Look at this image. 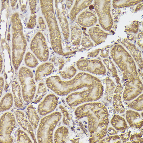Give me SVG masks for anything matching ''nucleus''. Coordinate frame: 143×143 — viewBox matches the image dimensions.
Wrapping results in <instances>:
<instances>
[{
	"label": "nucleus",
	"instance_id": "21",
	"mask_svg": "<svg viewBox=\"0 0 143 143\" xmlns=\"http://www.w3.org/2000/svg\"><path fill=\"white\" fill-rule=\"evenodd\" d=\"M141 2L140 0H114L113 5L114 8H119L133 5Z\"/></svg>",
	"mask_w": 143,
	"mask_h": 143
},
{
	"label": "nucleus",
	"instance_id": "6",
	"mask_svg": "<svg viewBox=\"0 0 143 143\" xmlns=\"http://www.w3.org/2000/svg\"><path fill=\"white\" fill-rule=\"evenodd\" d=\"M16 125L15 116L12 113L6 112L2 115L0 118V143H11L13 142L11 134Z\"/></svg>",
	"mask_w": 143,
	"mask_h": 143
},
{
	"label": "nucleus",
	"instance_id": "11",
	"mask_svg": "<svg viewBox=\"0 0 143 143\" xmlns=\"http://www.w3.org/2000/svg\"><path fill=\"white\" fill-rule=\"evenodd\" d=\"M31 48L40 61L44 62L48 60L49 51L44 42L33 41L31 44Z\"/></svg>",
	"mask_w": 143,
	"mask_h": 143
},
{
	"label": "nucleus",
	"instance_id": "33",
	"mask_svg": "<svg viewBox=\"0 0 143 143\" xmlns=\"http://www.w3.org/2000/svg\"><path fill=\"white\" fill-rule=\"evenodd\" d=\"M133 37V36L131 34L128 36V38L129 40H132Z\"/></svg>",
	"mask_w": 143,
	"mask_h": 143
},
{
	"label": "nucleus",
	"instance_id": "20",
	"mask_svg": "<svg viewBox=\"0 0 143 143\" xmlns=\"http://www.w3.org/2000/svg\"><path fill=\"white\" fill-rule=\"evenodd\" d=\"M77 72L76 68L73 66H70L60 73L61 76L66 79H72L75 75Z\"/></svg>",
	"mask_w": 143,
	"mask_h": 143
},
{
	"label": "nucleus",
	"instance_id": "2",
	"mask_svg": "<svg viewBox=\"0 0 143 143\" xmlns=\"http://www.w3.org/2000/svg\"><path fill=\"white\" fill-rule=\"evenodd\" d=\"M111 54L115 63L123 72L125 78L129 80L139 78L134 61L122 46H114Z\"/></svg>",
	"mask_w": 143,
	"mask_h": 143
},
{
	"label": "nucleus",
	"instance_id": "29",
	"mask_svg": "<svg viewBox=\"0 0 143 143\" xmlns=\"http://www.w3.org/2000/svg\"><path fill=\"white\" fill-rule=\"evenodd\" d=\"M100 51V49H98L93 51L89 53L88 56L92 57H94L96 56L99 54Z\"/></svg>",
	"mask_w": 143,
	"mask_h": 143
},
{
	"label": "nucleus",
	"instance_id": "25",
	"mask_svg": "<svg viewBox=\"0 0 143 143\" xmlns=\"http://www.w3.org/2000/svg\"><path fill=\"white\" fill-rule=\"evenodd\" d=\"M138 29V23L135 21L133 23L126 27L125 31L126 32H133L136 33Z\"/></svg>",
	"mask_w": 143,
	"mask_h": 143
},
{
	"label": "nucleus",
	"instance_id": "32",
	"mask_svg": "<svg viewBox=\"0 0 143 143\" xmlns=\"http://www.w3.org/2000/svg\"><path fill=\"white\" fill-rule=\"evenodd\" d=\"M142 3H141L139 4L137 6L136 8L135 9L136 11H137L140 8H141L142 6Z\"/></svg>",
	"mask_w": 143,
	"mask_h": 143
},
{
	"label": "nucleus",
	"instance_id": "24",
	"mask_svg": "<svg viewBox=\"0 0 143 143\" xmlns=\"http://www.w3.org/2000/svg\"><path fill=\"white\" fill-rule=\"evenodd\" d=\"M103 62L113 76L115 77L116 78H118L116 69L113 62L108 59H104L103 60Z\"/></svg>",
	"mask_w": 143,
	"mask_h": 143
},
{
	"label": "nucleus",
	"instance_id": "14",
	"mask_svg": "<svg viewBox=\"0 0 143 143\" xmlns=\"http://www.w3.org/2000/svg\"><path fill=\"white\" fill-rule=\"evenodd\" d=\"M27 117L33 129H35L37 127L40 118L33 106L31 104L29 105L26 109Z\"/></svg>",
	"mask_w": 143,
	"mask_h": 143
},
{
	"label": "nucleus",
	"instance_id": "22",
	"mask_svg": "<svg viewBox=\"0 0 143 143\" xmlns=\"http://www.w3.org/2000/svg\"><path fill=\"white\" fill-rule=\"evenodd\" d=\"M24 62L26 66L31 68L35 67L38 63L37 60L29 52L26 54L24 58Z\"/></svg>",
	"mask_w": 143,
	"mask_h": 143
},
{
	"label": "nucleus",
	"instance_id": "1",
	"mask_svg": "<svg viewBox=\"0 0 143 143\" xmlns=\"http://www.w3.org/2000/svg\"><path fill=\"white\" fill-rule=\"evenodd\" d=\"M100 82L96 76L82 72L67 81L62 80L58 75L52 76L47 79L46 84L56 94L63 96Z\"/></svg>",
	"mask_w": 143,
	"mask_h": 143
},
{
	"label": "nucleus",
	"instance_id": "7",
	"mask_svg": "<svg viewBox=\"0 0 143 143\" xmlns=\"http://www.w3.org/2000/svg\"><path fill=\"white\" fill-rule=\"evenodd\" d=\"M77 68L83 72H87L96 75L105 74L106 69L100 61L96 60L82 59L76 63Z\"/></svg>",
	"mask_w": 143,
	"mask_h": 143
},
{
	"label": "nucleus",
	"instance_id": "19",
	"mask_svg": "<svg viewBox=\"0 0 143 143\" xmlns=\"http://www.w3.org/2000/svg\"><path fill=\"white\" fill-rule=\"evenodd\" d=\"M47 93V89L45 84L43 82H40L33 102L37 103L42 99Z\"/></svg>",
	"mask_w": 143,
	"mask_h": 143
},
{
	"label": "nucleus",
	"instance_id": "17",
	"mask_svg": "<svg viewBox=\"0 0 143 143\" xmlns=\"http://www.w3.org/2000/svg\"><path fill=\"white\" fill-rule=\"evenodd\" d=\"M68 133V129L66 127L62 126L58 127L56 130L54 134V142H65L67 138Z\"/></svg>",
	"mask_w": 143,
	"mask_h": 143
},
{
	"label": "nucleus",
	"instance_id": "30",
	"mask_svg": "<svg viewBox=\"0 0 143 143\" xmlns=\"http://www.w3.org/2000/svg\"><path fill=\"white\" fill-rule=\"evenodd\" d=\"M0 97L2 96L3 90L4 88V81L3 78L2 77H0Z\"/></svg>",
	"mask_w": 143,
	"mask_h": 143
},
{
	"label": "nucleus",
	"instance_id": "15",
	"mask_svg": "<svg viewBox=\"0 0 143 143\" xmlns=\"http://www.w3.org/2000/svg\"><path fill=\"white\" fill-rule=\"evenodd\" d=\"M122 43L128 49L137 63L140 64V68H142V60L141 56L140 51L134 45L130 43L126 39L124 40Z\"/></svg>",
	"mask_w": 143,
	"mask_h": 143
},
{
	"label": "nucleus",
	"instance_id": "3",
	"mask_svg": "<svg viewBox=\"0 0 143 143\" xmlns=\"http://www.w3.org/2000/svg\"><path fill=\"white\" fill-rule=\"evenodd\" d=\"M61 117V113L55 112L41 119L37 131L38 142H53V131Z\"/></svg>",
	"mask_w": 143,
	"mask_h": 143
},
{
	"label": "nucleus",
	"instance_id": "8",
	"mask_svg": "<svg viewBox=\"0 0 143 143\" xmlns=\"http://www.w3.org/2000/svg\"><path fill=\"white\" fill-rule=\"evenodd\" d=\"M101 2L98 13L100 24L104 29L108 31L111 28L113 24V20L110 12V1H101Z\"/></svg>",
	"mask_w": 143,
	"mask_h": 143
},
{
	"label": "nucleus",
	"instance_id": "9",
	"mask_svg": "<svg viewBox=\"0 0 143 143\" xmlns=\"http://www.w3.org/2000/svg\"><path fill=\"white\" fill-rule=\"evenodd\" d=\"M58 104L57 96L53 94H49L38 104V112L41 115H45L54 111Z\"/></svg>",
	"mask_w": 143,
	"mask_h": 143
},
{
	"label": "nucleus",
	"instance_id": "35",
	"mask_svg": "<svg viewBox=\"0 0 143 143\" xmlns=\"http://www.w3.org/2000/svg\"><path fill=\"white\" fill-rule=\"evenodd\" d=\"M10 25L9 26V28H10Z\"/></svg>",
	"mask_w": 143,
	"mask_h": 143
},
{
	"label": "nucleus",
	"instance_id": "28",
	"mask_svg": "<svg viewBox=\"0 0 143 143\" xmlns=\"http://www.w3.org/2000/svg\"><path fill=\"white\" fill-rule=\"evenodd\" d=\"M108 48L107 47V48L106 47L105 48L102 50L101 54H100V56L102 57H107L108 56V53L109 52V49H108Z\"/></svg>",
	"mask_w": 143,
	"mask_h": 143
},
{
	"label": "nucleus",
	"instance_id": "4",
	"mask_svg": "<svg viewBox=\"0 0 143 143\" xmlns=\"http://www.w3.org/2000/svg\"><path fill=\"white\" fill-rule=\"evenodd\" d=\"M101 82L93 84L82 91L73 92L68 95L66 101L68 105L75 106L85 101L97 99L101 94Z\"/></svg>",
	"mask_w": 143,
	"mask_h": 143
},
{
	"label": "nucleus",
	"instance_id": "34",
	"mask_svg": "<svg viewBox=\"0 0 143 143\" xmlns=\"http://www.w3.org/2000/svg\"><path fill=\"white\" fill-rule=\"evenodd\" d=\"M94 6L93 5H90L89 7V9L90 10L93 9L94 8Z\"/></svg>",
	"mask_w": 143,
	"mask_h": 143
},
{
	"label": "nucleus",
	"instance_id": "10",
	"mask_svg": "<svg viewBox=\"0 0 143 143\" xmlns=\"http://www.w3.org/2000/svg\"><path fill=\"white\" fill-rule=\"evenodd\" d=\"M17 121L18 124L32 138L34 143L37 142L33 131V128L31 124L27 119L24 112L21 110H17L15 112Z\"/></svg>",
	"mask_w": 143,
	"mask_h": 143
},
{
	"label": "nucleus",
	"instance_id": "12",
	"mask_svg": "<svg viewBox=\"0 0 143 143\" xmlns=\"http://www.w3.org/2000/svg\"><path fill=\"white\" fill-rule=\"evenodd\" d=\"M54 68L53 64L49 62H46L39 65L35 72V80L37 81L42 80L51 73Z\"/></svg>",
	"mask_w": 143,
	"mask_h": 143
},
{
	"label": "nucleus",
	"instance_id": "27",
	"mask_svg": "<svg viewBox=\"0 0 143 143\" xmlns=\"http://www.w3.org/2000/svg\"><path fill=\"white\" fill-rule=\"evenodd\" d=\"M143 34L142 32L139 33L138 36L137 43L138 45L142 48L143 46Z\"/></svg>",
	"mask_w": 143,
	"mask_h": 143
},
{
	"label": "nucleus",
	"instance_id": "26",
	"mask_svg": "<svg viewBox=\"0 0 143 143\" xmlns=\"http://www.w3.org/2000/svg\"><path fill=\"white\" fill-rule=\"evenodd\" d=\"M82 45L85 48H89L93 46V44L87 38H84L82 41Z\"/></svg>",
	"mask_w": 143,
	"mask_h": 143
},
{
	"label": "nucleus",
	"instance_id": "5",
	"mask_svg": "<svg viewBox=\"0 0 143 143\" xmlns=\"http://www.w3.org/2000/svg\"><path fill=\"white\" fill-rule=\"evenodd\" d=\"M18 76L23 100L27 102H31L34 98L36 89L33 72L28 68L23 66L19 70Z\"/></svg>",
	"mask_w": 143,
	"mask_h": 143
},
{
	"label": "nucleus",
	"instance_id": "13",
	"mask_svg": "<svg viewBox=\"0 0 143 143\" xmlns=\"http://www.w3.org/2000/svg\"><path fill=\"white\" fill-rule=\"evenodd\" d=\"M11 87L15 107L18 108H23V104L20 84L16 81H13L11 83Z\"/></svg>",
	"mask_w": 143,
	"mask_h": 143
},
{
	"label": "nucleus",
	"instance_id": "18",
	"mask_svg": "<svg viewBox=\"0 0 143 143\" xmlns=\"http://www.w3.org/2000/svg\"><path fill=\"white\" fill-rule=\"evenodd\" d=\"M13 97L11 93H6L2 97L0 101L1 112L6 111L10 109L12 106Z\"/></svg>",
	"mask_w": 143,
	"mask_h": 143
},
{
	"label": "nucleus",
	"instance_id": "31",
	"mask_svg": "<svg viewBox=\"0 0 143 143\" xmlns=\"http://www.w3.org/2000/svg\"><path fill=\"white\" fill-rule=\"evenodd\" d=\"M3 60L1 56L0 57V72H1L3 67Z\"/></svg>",
	"mask_w": 143,
	"mask_h": 143
},
{
	"label": "nucleus",
	"instance_id": "23",
	"mask_svg": "<svg viewBox=\"0 0 143 143\" xmlns=\"http://www.w3.org/2000/svg\"><path fill=\"white\" fill-rule=\"evenodd\" d=\"M16 141L17 143H32V141L27 134L20 129L17 132Z\"/></svg>",
	"mask_w": 143,
	"mask_h": 143
},
{
	"label": "nucleus",
	"instance_id": "16",
	"mask_svg": "<svg viewBox=\"0 0 143 143\" xmlns=\"http://www.w3.org/2000/svg\"><path fill=\"white\" fill-rule=\"evenodd\" d=\"M89 33L92 39L97 44L104 42L108 34L99 28L96 27L90 29Z\"/></svg>",
	"mask_w": 143,
	"mask_h": 143
}]
</instances>
